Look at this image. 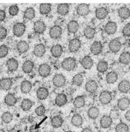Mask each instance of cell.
Instances as JSON below:
<instances>
[{"instance_id":"40","label":"cell","mask_w":130,"mask_h":132,"mask_svg":"<svg viewBox=\"0 0 130 132\" xmlns=\"http://www.w3.org/2000/svg\"><path fill=\"white\" fill-rule=\"evenodd\" d=\"M96 69H97V71L98 72H100V73H104V72H105V71L108 70V62L104 61V60H101L100 61H98L97 67H96Z\"/></svg>"},{"instance_id":"21","label":"cell","mask_w":130,"mask_h":132,"mask_svg":"<svg viewBox=\"0 0 130 132\" xmlns=\"http://www.w3.org/2000/svg\"><path fill=\"white\" fill-rule=\"evenodd\" d=\"M67 103V95L64 93L58 94L57 96L55 98V104L58 107H62Z\"/></svg>"},{"instance_id":"7","label":"cell","mask_w":130,"mask_h":132,"mask_svg":"<svg viewBox=\"0 0 130 132\" xmlns=\"http://www.w3.org/2000/svg\"><path fill=\"white\" fill-rule=\"evenodd\" d=\"M62 34V28L59 25H54L49 30V36L53 39H58Z\"/></svg>"},{"instance_id":"37","label":"cell","mask_w":130,"mask_h":132,"mask_svg":"<svg viewBox=\"0 0 130 132\" xmlns=\"http://www.w3.org/2000/svg\"><path fill=\"white\" fill-rule=\"evenodd\" d=\"M73 105L76 108H81L85 106V99L84 96H77L76 97L73 102Z\"/></svg>"},{"instance_id":"25","label":"cell","mask_w":130,"mask_h":132,"mask_svg":"<svg viewBox=\"0 0 130 132\" xmlns=\"http://www.w3.org/2000/svg\"><path fill=\"white\" fill-rule=\"evenodd\" d=\"M118 15L121 20H127L130 18V10L126 7H121L118 10Z\"/></svg>"},{"instance_id":"54","label":"cell","mask_w":130,"mask_h":132,"mask_svg":"<svg viewBox=\"0 0 130 132\" xmlns=\"http://www.w3.org/2000/svg\"><path fill=\"white\" fill-rule=\"evenodd\" d=\"M81 132H93V130L90 129V127H86V128L83 129Z\"/></svg>"},{"instance_id":"20","label":"cell","mask_w":130,"mask_h":132,"mask_svg":"<svg viewBox=\"0 0 130 132\" xmlns=\"http://www.w3.org/2000/svg\"><path fill=\"white\" fill-rule=\"evenodd\" d=\"M46 49L45 46L42 43H39V44H37L34 47L33 54L37 57H42L46 53Z\"/></svg>"},{"instance_id":"39","label":"cell","mask_w":130,"mask_h":132,"mask_svg":"<svg viewBox=\"0 0 130 132\" xmlns=\"http://www.w3.org/2000/svg\"><path fill=\"white\" fill-rule=\"evenodd\" d=\"M71 123L76 127H79L83 125V119L79 114H75L71 119Z\"/></svg>"},{"instance_id":"35","label":"cell","mask_w":130,"mask_h":132,"mask_svg":"<svg viewBox=\"0 0 130 132\" xmlns=\"http://www.w3.org/2000/svg\"><path fill=\"white\" fill-rule=\"evenodd\" d=\"M83 34L87 39H93L95 35V30L91 26H87L84 30Z\"/></svg>"},{"instance_id":"12","label":"cell","mask_w":130,"mask_h":132,"mask_svg":"<svg viewBox=\"0 0 130 132\" xmlns=\"http://www.w3.org/2000/svg\"><path fill=\"white\" fill-rule=\"evenodd\" d=\"M117 30V24L115 22L110 21L107 22L104 27V31L108 35H113Z\"/></svg>"},{"instance_id":"8","label":"cell","mask_w":130,"mask_h":132,"mask_svg":"<svg viewBox=\"0 0 130 132\" xmlns=\"http://www.w3.org/2000/svg\"><path fill=\"white\" fill-rule=\"evenodd\" d=\"M81 47V41L78 38H73L69 40V51L71 53H75L78 51Z\"/></svg>"},{"instance_id":"18","label":"cell","mask_w":130,"mask_h":132,"mask_svg":"<svg viewBox=\"0 0 130 132\" xmlns=\"http://www.w3.org/2000/svg\"><path fill=\"white\" fill-rule=\"evenodd\" d=\"M7 69L8 71L10 72H14L18 69L19 67V63L18 60H16L14 58H11L10 59H8L6 63Z\"/></svg>"},{"instance_id":"29","label":"cell","mask_w":130,"mask_h":132,"mask_svg":"<svg viewBox=\"0 0 130 132\" xmlns=\"http://www.w3.org/2000/svg\"><path fill=\"white\" fill-rule=\"evenodd\" d=\"M79 30V23L76 20H71L67 24V30L69 33L75 34Z\"/></svg>"},{"instance_id":"13","label":"cell","mask_w":130,"mask_h":132,"mask_svg":"<svg viewBox=\"0 0 130 132\" xmlns=\"http://www.w3.org/2000/svg\"><path fill=\"white\" fill-rule=\"evenodd\" d=\"M12 84L13 82H12V79L8 78V77L1 79H0V89L5 90V91L10 90L12 86Z\"/></svg>"},{"instance_id":"24","label":"cell","mask_w":130,"mask_h":132,"mask_svg":"<svg viewBox=\"0 0 130 132\" xmlns=\"http://www.w3.org/2000/svg\"><path fill=\"white\" fill-rule=\"evenodd\" d=\"M80 64L85 69H90L93 66V60L90 56H85L80 61Z\"/></svg>"},{"instance_id":"4","label":"cell","mask_w":130,"mask_h":132,"mask_svg":"<svg viewBox=\"0 0 130 132\" xmlns=\"http://www.w3.org/2000/svg\"><path fill=\"white\" fill-rule=\"evenodd\" d=\"M112 100V95L109 91L105 90L101 92L99 95V101L103 105H107L110 103Z\"/></svg>"},{"instance_id":"19","label":"cell","mask_w":130,"mask_h":132,"mask_svg":"<svg viewBox=\"0 0 130 132\" xmlns=\"http://www.w3.org/2000/svg\"><path fill=\"white\" fill-rule=\"evenodd\" d=\"M85 90L87 93H95L97 91L98 87V83L95 80L90 79L89 81H87L85 84Z\"/></svg>"},{"instance_id":"36","label":"cell","mask_w":130,"mask_h":132,"mask_svg":"<svg viewBox=\"0 0 130 132\" xmlns=\"http://www.w3.org/2000/svg\"><path fill=\"white\" fill-rule=\"evenodd\" d=\"M35 16H36V11H35V10L32 7H28L24 12L23 18L25 20H31L35 18Z\"/></svg>"},{"instance_id":"32","label":"cell","mask_w":130,"mask_h":132,"mask_svg":"<svg viewBox=\"0 0 130 132\" xmlns=\"http://www.w3.org/2000/svg\"><path fill=\"white\" fill-rule=\"evenodd\" d=\"M33 68H34V63L31 60L25 61L22 67V71L23 72H25V74H29V73L32 72Z\"/></svg>"},{"instance_id":"17","label":"cell","mask_w":130,"mask_h":132,"mask_svg":"<svg viewBox=\"0 0 130 132\" xmlns=\"http://www.w3.org/2000/svg\"><path fill=\"white\" fill-rule=\"evenodd\" d=\"M118 89L120 93H127L130 91V82L126 79H123L118 85Z\"/></svg>"},{"instance_id":"27","label":"cell","mask_w":130,"mask_h":132,"mask_svg":"<svg viewBox=\"0 0 130 132\" xmlns=\"http://www.w3.org/2000/svg\"><path fill=\"white\" fill-rule=\"evenodd\" d=\"M17 50L18 53L20 54H25L29 49V44L25 40H21L17 43Z\"/></svg>"},{"instance_id":"5","label":"cell","mask_w":130,"mask_h":132,"mask_svg":"<svg viewBox=\"0 0 130 132\" xmlns=\"http://www.w3.org/2000/svg\"><path fill=\"white\" fill-rule=\"evenodd\" d=\"M46 24L42 20H37L34 22L33 30L36 34H39V35L43 34L46 31Z\"/></svg>"},{"instance_id":"50","label":"cell","mask_w":130,"mask_h":132,"mask_svg":"<svg viewBox=\"0 0 130 132\" xmlns=\"http://www.w3.org/2000/svg\"><path fill=\"white\" fill-rule=\"evenodd\" d=\"M7 36V30L4 27L0 26V40L6 38Z\"/></svg>"},{"instance_id":"48","label":"cell","mask_w":130,"mask_h":132,"mask_svg":"<svg viewBox=\"0 0 130 132\" xmlns=\"http://www.w3.org/2000/svg\"><path fill=\"white\" fill-rule=\"evenodd\" d=\"M35 113L38 116H43L46 113V108L43 105H39L36 108Z\"/></svg>"},{"instance_id":"11","label":"cell","mask_w":130,"mask_h":132,"mask_svg":"<svg viewBox=\"0 0 130 132\" xmlns=\"http://www.w3.org/2000/svg\"><path fill=\"white\" fill-rule=\"evenodd\" d=\"M76 11L77 14L79 16H86L90 12V7L87 4H79L77 7Z\"/></svg>"},{"instance_id":"44","label":"cell","mask_w":130,"mask_h":132,"mask_svg":"<svg viewBox=\"0 0 130 132\" xmlns=\"http://www.w3.org/2000/svg\"><path fill=\"white\" fill-rule=\"evenodd\" d=\"M83 81H84V78H83V75L81 74H77L73 77L72 82L74 85L80 86L83 84Z\"/></svg>"},{"instance_id":"10","label":"cell","mask_w":130,"mask_h":132,"mask_svg":"<svg viewBox=\"0 0 130 132\" xmlns=\"http://www.w3.org/2000/svg\"><path fill=\"white\" fill-rule=\"evenodd\" d=\"M51 67L48 64H42L38 67V73L40 77L46 78L51 74Z\"/></svg>"},{"instance_id":"30","label":"cell","mask_w":130,"mask_h":132,"mask_svg":"<svg viewBox=\"0 0 130 132\" xmlns=\"http://www.w3.org/2000/svg\"><path fill=\"white\" fill-rule=\"evenodd\" d=\"M69 12V5L68 4H59L57 6L58 14L61 16H65Z\"/></svg>"},{"instance_id":"33","label":"cell","mask_w":130,"mask_h":132,"mask_svg":"<svg viewBox=\"0 0 130 132\" xmlns=\"http://www.w3.org/2000/svg\"><path fill=\"white\" fill-rule=\"evenodd\" d=\"M32 89V84L31 82H29L28 80H24L22 81L20 85V90L22 93L24 94H28Z\"/></svg>"},{"instance_id":"9","label":"cell","mask_w":130,"mask_h":132,"mask_svg":"<svg viewBox=\"0 0 130 132\" xmlns=\"http://www.w3.org/2000/svg\"><path fill=\"white\" fill-rule=\"evenodd\" d=\"M108 48L112 53H118L121 48V43L117 39L111 40L108 43Z\"/></svg>"},{"instance_id":"38","label":"cell","mask_w":130,"mask_h":132,"mask_svg":"<svg viewBox=\"0 0 130 132\" xmlns=\"http://www.w3.org/2000/svg\"><path fill=\"white\" fill-rule=\"evenodd\" d=\"M119 62L124 65L129 64L130 63V53L128 51H124L119 56Z\"/></svg>"},{"instance_id":"46","label":"cell","mask_w":130,"mask_h":132,"mask_svg":"<svg viewBox=\"0 0 130 132\" xmlns=\"http://www.w3.org/2000/svg\"><path fill=\"white\" fill-rule=\"evenodd\" d=\"M19 11H20V10H19V7H18V5L14 4V5L10 6L9 8V14H10L11 16L14 17L19 13Z\"/></svg>"},{"instance_id":"28","label":"cell","mask_w":130,"mask_h":132,"mask_svg":"<svg viewBox=\"0 0 130 132\" xmlns=\"http://www.w3.org/2000/svg\"><path fill=\"white\" fill-rule=\"evenodd\" d=\"M64 123V120L60 116H55L51 119V124L54 129H57L61 127Z\"/></svg>"},{"instance_id":"6","label":"cell","mask_w":130,"mask_h":132,"mask_svg":"<svg viewBox=\"0 0 130 132\" xmlns=\"http://www.w3.org/2000/svg\"><path fill=\"white\" fill-rule=\"evenodd\" d=\"M103 44L100 41H94L92 43V45L90 46V52L91 54H93L95 56H98L99 54H101L102 51H103Z\"/></svg>"},{"instance_id":"47","label":"cell","mask_w":130,"mask_h":132,"mask_svg":"<svg viewBox=\"0 0 130 132\" xmlns=\"http://www.w3.org/2000/svg\"><path fill=\"white\" fill-rule=\"evenodd\" d=\"M9 53V48L6 45L0 46V58H4Z\"/></svg>"},{"instance_id":"41","label":"cell","mask_w":130,"mask_h":132,"mask_svg":"<svg viewBox=\"0 0 130 132\" xmlns=\"http://www.w3.org/2000/svg\"><path fill=\"white\" fill-rule=\"evenodd\" d=\"M40 13L43 15H46L49 14L51 11V4H40L39 7Z\"/></svg>"},{"instance_id":"55","label":"cell","mask_w":130,"mask_h":132,"mask_svg":"<svg viewBox=\"0 0 130 132\" xmlns=\"http://www.w3.org/2000/svg\"><path fill=\"white\" fill-rule=\"evenodd\" d=\"M65 132H73V131H65Z\"/></svg>"},{"instance_id":"53","label":"cell","mask_w":130,"mask_h":132,"mask_svg":"<svg viewBox=\"0 0 130 132\" xmlns=\"http://www.w3.org/2000/svg\"><path fill=\"white\" fill-rule=\"evenodd\" d=\"M124 117H125V118L128 121H130V110L126 111V113L124 115Z\"/></svg>"},{"instance_id":"45","label":"cell","mask_w":130,"mask_h":132,"mask_svg":"<svg viewBox=\"0 0 130 132\" xmlns=\"http://www.w3.org/2000/svg\"><path fill=\"white\" fill-rule=\"evenodd\" d=\"M116 132H128L129 131V126L125 123H119L115 128Z\"/></svg>"},{"instance_id":"43","label":"cell","mask_w":130,"mask_h":132,"mask_svg":"<svg viewBox=\"0 0 130 132\" xmlns=\"http://www.w3.org/2000/svg\"><path fill=\"white\" fill-rule=\"evenodd\" d=\"M2 121L4 123H10L13 120V115L10 112H4L2 113L1 116Z\"/></svg>"},{"instance_id":"51","label":"cell","mask_w":130,"mask_h":132,"mask_svg":"<svg viewBox=\"0 0 130 132\" xmlns=\"http://www.w3.org/2000/svg\"><path fill=\"white\" fill-rule=\"evenodd\" d=\"M6 18V12L3 10H0V22L4 21Z\"/></svg>"},{"instance_id":"16","label":"cell","mask_w":130,"mask_h":132,"mask_svg":"<svg viewBox=\"0 0 130 132\" xmlns=\"http://www.w3.org/2000/svg\"><path fill=\"white\" fill-rule=\"evenodd\" d=\"M129 105L130 99L126 97H124L120 98L117 102V106L119 108V110H121V111H125L129 108Z\"/></svg>"},{"instance_id":"49","label":"cell","mask_w":130,"mask_h":132,"mask_svg":"<svg viewBox=\"0 0 130 132\" xmlns=\"http://www.w3.org/2000/svg\"><path fill=\"white\" fill-rule=\"evenodd\" d=\"M122 34L125 37H130V23H127L123 28Z\"/></svg>"},{"instance_id":"15","label":"cell","mask_w":130,"mask_h":132,"mask_svg":"<svg viewBox=\"0 0 130 132\" xmlns=\"http://www.w3.org/2000/svg\"><path fill=\"white\" fill-rule=\"evenodd\" d=\"M112 123H113V120H112L111 117L109 116L104 115L101 118L100 125H101V128H103V129H108L109 127H111Z\"/></svg>"},{"instance_id":"34","label":"cell","mask_w":130,"mask_h":132,"mask_svg":"<svg viewBox=\"0 0 130 132\" xmlns=\"http://www.w3.org/2000/svg\"><path fill=\"white\" fill-rule=\"evenodd\" d=\"M100 114V111L98 110V108L95 106L90 108L87 111V116L90 119L95 120L98 117V116Z\"/></svg>"},{"instance_id":"3","label":"cell","mask_w":130,"mask_h":132,"mask_svg":"<svg viewBox=\"0 0 130 132\" xmlns=\"http://www.w3.org/2000/svg\"><path fill=\"white\" fill-rule=\"evenodd\" d=\"M66 77L61 74H57L54 76L52 79V82L56 87H62L66 85Z\"/></svg>"},{"instance_id":"23","label":"cell","mask_w":130,"mask_h":132,"mask_svg":"<svg viewBox=\"0 0 130 132\" xmlns=\"http://www.w3.org/2000/svg\"><path fill=\"white\" fill-rule=\"evenodd\" d=\"M17 102H18V99L12 93H8L4 97V103L9 107L14 106L17 103Z\"/></svg>"},{"instance_id":"31","label":"cell","mask_w":130,"mask_h":132,"mask_svg":"<svg viewBox=\"0 0 130 132\" xmlns=\"http://www.w3.org/2000/svg\"><path fill=\"white\" fill-rule=\"evenodd\" d=\"M119 78L118 74L116 71H109L106 75L105 80L108 84H114Z\"/></svg>"},{"instance_id":"22","label":"cell","mask_w":130,"mask_h":132,"mask_svg":"<svg viewBox=\"0 0 130 132\" xmlns=\"http://www.w3.org/2000/svg\"><path fill=\"white\" fill-rule=\"evenodd\" d=\"M108 14V11L105 7H99V8H97L96 10H95V18H97L98 20H102L105 19L107 17Z\"/></svg>"},{"instance_id":"14","label":"cell","mask_w":130,"mask_h":132,"mask_svg":"<svg viewBox=\"0 0 130 132\" xmlns=\"http://www.w3.org/2000/svg\"><path fill=\"white\" fill-rule=\"evenodd\" d=\"M49 95V91L46 87H40L36 91V96L40 100H44L46 99Z\"/></svg>"},{"instance_id":"26","label":"cell","mask_w":130,"mask_h":132,"mask_svg":"<svg viewBox=\"0 0 130 132\" xmlns=\"http://www.w3.org/2000/svg\"><path fill=\"white\" fill-rule=\"evenodd\" d=\"M51 53L54 58H59L63 53V48L59 44L54 45L51 48Z\"/></svg>"},{"instance_id":"42","label":"cell","mask_w":130,"mask_h":132,"mask_svg":"<svg viewBox=\"0 0 130 132\" xmlns=\"http://www.w3.org/2000/svg\"><path fill=\"white\" fill-rule=\"evenodd\" d=\"M32 102L30 99H24L22 101L21 103V108L23 111H28L30 110V108H32Z\"/></svg>"},{"instance_id":"1","label":"cell","mask_w":130,"mask_h":132,"mask_svg":"<svg viewBox=\"0 0 130 132\" xmlns=\"http://www.w3.org/2000/svg\"><path fill=\"white\" fill-rule=\"evenodd\" d=\"M76 66H77V61L75 58H67L64 59L61 62V67L66 71H72L73 69H75Z\"/></svg>"},{"instance_id":"56","label":"cell","mask_w":130,"mask_h":132,"mask_svg":"<svg viewBox=\"0 0 130 132\" xmlns=\"http://www.w3.org/2000/svg\"><path fill=\"white\" fill-rule=\"evenodd\" d=\"M0 71H1V69H0Z\"/></svg>"},{"instance_id":"52","label":"cell","mask_w":130,"mask_h":132,"mask_svg":"<svg viewBox=\"0 0 130 132\" xmlns=\"http://www.w3.org/2000/svg\"><path fill=\"white\" fill-rule=\"evenodd\" d=\"M39 131V129L38 127L36 125H32L30 127L29 129V132H38Z\"/></svg>"},{"instance_id":"2","label":"cell","mask_w":130,"mask_h":132,"mask_svg":"<svg viewBox=\"0 0 130 132\" xmlns=\"http://www.w3.org/2000/svg\"><path fill=\"white\" fill-rule=\"evenodd\" d=\"M26 30V26L22 22H17L13 25L12 32L13 35L16 37H21L24 35Z\"/></svg>"}]
</instances>
